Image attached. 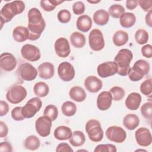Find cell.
Here are the masks:
<instances>
[{
  "instance_id": "cell-1",
  "label": "cell",
  "mask_w": 152,
  "mask_h": 152,
  "mask_svg": "<svg viewBox=\"0 0 152 152\" xmlns=\"http://www.w3.org/2000/svg\"><path fill=\"white\" fill-rule=\"evenodd\" d=\"M27 28L30 40H36L40 37L46 27L41 12L37 8H31L28 12Z\"/></svg>"
},
{
  "instance_id": "cell-2",
  "label": "cell",
  "mask_w": 152,
  "mask_h": 152,
  "mask_svg": "<svg viewBox=\"0 0 152 152\" xmlns=\"http://www.w3.org/2000/svg\"><path fill=\"white\" fill-rule=\"evenodd\" d=\"M25 4L22 1H14L5 4L0 11V19L4 23H8L17 15L22 13L25 10Z\"/></svg>"
},
{
  "instance_id": "cell-3",
  "label": "cell",
  "mask_w": 152,
  "mask_h": 152,
  "mask_svg": "<svg viewBox=\"0 0 152 152\" xmlns=\"http://www.w3.org/2000/svg\"><path fill=\"white\" fill-rule=\"evenodd\" d=\"M133 58L132 52L128 49H121L114 58V62L118 66L117 74L126 76L130 70V63Z\"/></svg>"
},
{
  "instance_id": "cell-4",
  "label": "cell",
  "mask_w": 152,
  "mask_h": 152,
  "mask_svg": "<svg viewBox=\"0 0 152 152\" xmlns=\"http://www.w3.org/2000/svg\"><path fill=\"white\" fill-rule=\"evenodd\" d=\"M149 70V63L144 59H139L133 65V66L130 68L128 75L130 80L138 81L141 80L144 75H147Z\"/></svg>"
},
{
  "instance_id": "cell-5",
  "label": "cell",
  "mask_w": 152,
  "mask_h": 152,
  "mask_svg": "<svg viewBox=\"0 0 152 152\" xmlns=\"http://www.w3.org/2000/svg\"><path fill=\"white\" fill-rule=\"evenodd\" d=\"M86 131L89 139L93 142H100L103 138V130L100 122L96 119H90L86 124Z\"/></svg>"
},
{
  "instance_id": "cell-6",
  "label": "cell",
  "mask_w": 152,
  "mask_h": 152,
  "mask_svg": "<svg viewBox=\"0 0 152 152\" xmlns=\"http://www.w3.org/2000/svg\"><path fill=\"white\" fill-rule=\"evenodd\" d=\"M26 89L20 84L12 86L6 93L7 100L12 104L21 103L27 97Z\"/></svg>"
},
{
  "instance_id": "cell-7",
  "label": "cell",
  "mask_w": 152,
  "mask_h": 152,
  "mask_svg": "<svg viewBox=\"0 0 152 152\" xmlns=\"http://www.w3.org/2000/svg\"><path fill=\"white\" fill-rule=\"evenodd\" d=\"M42 106V100L38 97H33L22 107V114L25 118H31L40 110Z\"/></svg>"
},
{
  "instance_id": "cell-8",
  "label": "cell",
  "mask_w": 152,
  "mask_h": 152,
  "mask_svg": "<svg viewBox=\"0 0 152 152\" xmlns=\"http://www.w3.org/2000/svg\"><path fill=\"white\" fill-rule=\"evenodd\" d=\"M88 43L90 48L94 51L102 50L105 45L102 32L97 28L91 30L88 35Z\"/></svg>"
},
{
  "instance_id": "cell-9",
  "label": "cell",
  "mask_w": 152,
  "mask_h": 152,
  "mask_svg": "<svg viewBox=\"0 0 152 152\" xmlns=\"http://www.w3.org/2000/svg\"><path fill=\"white\" fill-rule=\"evenodd\" d=\"M17 74L21 80L31 81L36 78L37 71L31 64L26 62L21 64L18 68Z\"/></svg>"
},
{
  "instance_id": "cell-10",
  "label": "cell",
  "mask_w": 152,
  "mask_h": 152,
  "mask_svg": "<svg viewBox=\"0 0 152 152\" xmlns=\"http://www.w3.org/2000/svg\"><path fill=\"white\" fill-rule=\"evenodd\" d=\"M52 121L46 116L38 118L35 122V128L37 134L42 137H48L50 133L52 127Z\"/></svg>"
},
{
  "instance_id": "cell-11",
  "label": "cell",
  "mask_w": 152,
  "mask_h": 152,
  "mask_svg": "<svg viewBox=\"0 0 152 152\" xmlns=\"http://www.w3.org/2000/svg\"><path fill=\"white\" fill-rule=\"evenodd\" d=\"M105 134L108 140L116 143H122L126 138L125 131L122 127L115 125L109 127L106 129Z\"/></svg>"
},
{
  "instance_id": "cell-12",
  "label": "cell",
  "mask_w": 152,
  "mask_h": 152,
  "mask_svg": "<svg viewBox=\"0 0 152 152\" xmlns=\"http://www.w3.org/2000/svg\"><path fill=\"white\" fill-rule=\"evenodd\" d=\"M21 55L24 59L30 62L37 61L41 57L39 49L31 44H26L22 46Z\"/></svg>"
},
{
  "instance_id": "cell-13",
  "label": "cell",
  "mask_w": 152,
  "mask_h": 152,
  "mask_svg": "<svg viewBox=\"0 0 152 152\" xmlns=\"http://www.w3.org/2000/svg\"><path fill=\"white\" fill-rule=\"evenodd\" d=\"M59 77L64 81L68 82L73 80L75 77V69L71 64L65 61L61 62L58 67Z\"/></svg>"
},
{
  "instance_id": "cell-14",
  "label": "cell",
  "mask_w": 152,
  "mask_h": 152,
  "mask_svg": "<svg viewBox=\"0 0 152 152\" xmlns=\"http://www.w3.org/2000/svg\"><path fill=\"white\" fill-rule=\"evenodd\" d=\"M97 71L100 77L107 78L117 74L118 66L114 61H107L99 64Z\"/></svg>"
},
{
  "instance_id": "cell-15",
  "label": "cell",
  "mask_w": 152,
  "mask_h": 152,
  "mask_svg": "<svg viewBox=\"0 0 152 152\" xmlns=\"http://www.w3.org/2000/svg\"><path fill=\"white\" fill-rule=\"evenodd\" d=\"M137 144L141 147H148L152 142V137L150 130L145 127L138 128L135 132Z\"/></svg>"
},
{
  "instance_id": "cell-16",
  "label": "cell",
  "mask_w": 152,
  "mask_h": 152,
  "mask_svg": "<svg viewBox=\"0 0 152 152\" xmlns=\"http://www.w3.org/2000/svg\"><path fill=\"white\" fill-rule=\"evenodd\" d=\"M54 49L56 54L61 58H66L71 52L68 40L65 37H59L55 42Z\"/></svg>"
},
{
  "instance_id": "cell-17",
  "label": "cell",
  "mask_w": 152,
  "mask_h": 152,
  "mask_svg": "<svg viewBox=\"0 0 152 152\" xmlns=\"http://www.w3.org/2000/svg\"><path fill=\"white\" fill-rule=\"evenodd\" d=\"M17 66V60L11 53L4 52L0 56L1 68L6 72L12 71Z\"/></svg>"
},
{
  "instance_id": "cell-18",
  "label": "cell",
  "mask_w": 152,
  "mask_h": 152,
  "mask_svg": "<svg viewBox=\"0 0 152 152\" xmlns=\"http://www.w3.org/2000/svg\"><path fill=\"white\" fill-rule=\"evenodd\" d=\"M112 102V96L109 91H103L97 96L96 104L100 110H106L109 109Z\"/></svg>"
},
{
  "instance_id": "cell-19",
  "label": "cell",
  "mask_w": 152,
  "mask_h": 152,
  "mask_svg": "<svg viewBox=\"0 0 152 152\" xmlns=\"http://www.w3.org/2000/svg\"><path fill=\"white\" fill-rule=\"evenodd\" d=\"M84 87L90 93H97L103 87L102 81L94 75L88 76L84 80Z\"/></svg>"
},
{
  "instance_id": "cell-20",
  "label": "cell",
  "mask_w": 152,
  "mask_h": 152,
  "mask_svg": "<svg viewBox=\"0 0 152 152\" xmlns=\"http://www.w3.org/2000/svg\"><path fill=\"white\" fill-rule=\"evenodd\" d=\"M39 76L44 80H48L52 78L55 74L53 65L49 62L42 63L38 66Z\"/></svg>"
},
{
  "instance_id": "cell-21",
  "label": "cell",
  "mask_w": 152,
  "mask_h": 152,
  "mask_svg": "<svg viewBox=\"0 0 152 152\" xmlns=\"http://www.w3.org/2000/svg\"><path fill=\"white\" fill-rule=\"evenodd\" d=\"M141 102V95L138 93L132 92L127 96L125 101V104L128 109L131 110H136L139 108Z\"/></svg>"
},
{
  "instance_id": "cell-22",
  "label": "cell",
  "mask_w": 152,
  "mask_h": 152,
  "mask_svg": "<svg viewBox=\"0 0 152 152\" xmlns=\"http://www.w3.org/2000/svg\"><path fill=\"white\" fill-rule=\"evenodd\" d=\"M12 37L17 42H23L28 39L29 31L27 27L18 26L15 27L12 31Z\"/></svg>"
},
{
  "instance_id": "cell-23",
  "label": "cell",
  "mask_w": 152,
  "mask_h": 152,
  "mask_svg": "<svg viewBox=\"0 0 152 152\" xmlns=\"http://www.w3.org/2000/svg\"><path fill=\"white\" fill-rule=\"evenodd\" d=\"M77 28L82 32L88 31L92 26L91 18L87 15H82L80 16L77 20Z\"/></svg>"
},
{
  "instance_id": "cell-24",
  "label": "cell",
  "mask_w": 152,
  "mask_h": 152,
  "mask_svg": "<svg viewBox=\"0 0 152 152\" xmlns=\"http://www.w3.org/2000/svg\"><path fill=\"white\" fill-rule=\"evenodd\" d=\"M71 129L66 126L61 125L55 128L54 130V137L58 140H69L72 135Z\"/></svg>"
},
{
  "instance_id": "cell-25",
  "label": "cell",
  "mask_w": 152,
  "mask_h": 152,
  "mask_svg": "<svg viewBox=\"0 0 152 152\" xmlns=\"http://www.w3.org/2000/svg\"><path fill=\"white\" fill-rule=\"evenodd\" d=\"M69 96L72 100L77 102L84 101L87 97L85 90L80 86L72 87L69 91Z\"/></svg>"
},
{
  "instance_id": "cell-26",
  "label": "cell",
  "mask_w": 152,
  "mask_h": 152,
  "mask_svg": "<svg viewBox=\"0 0 152 152\" xmlns=\"http://www.w3.org/2000/svg\"><path fill=\"white\" fill-rule=\"evenodd\" d=\"M140 119L135 114L129 113L126 115L123 119V125L128 130H134L138 127Z\"/></svg>"
},
{
  "instance_id": "cell-27",
  "label": "cell",
  "mask_w": 152,
  "mask_h": 152,
  "mask_svg": "<svg viewBox=\"0 0 152 152\" xmlns=\"http://www.w3.org/2000/svg\"><path fill=\"white\" fill-rule=\"evenodd\" d=\"M93 19L95 24L99 26H104L109 21V14L104 10H98L94 13Z\"/></svg>"
},
{
  "instance_id": "cell-28",
  "label": "cell",
  "mask_w": 152,
  "mask_h": 152,
  "mask_svg": "<svg viewBox=\"0 0 152 152\" xmlns=\"http://www.w3.org/2000/svg\"><path fill=\"white\" fill-rule=\"evenodd\" d=\"M70 42L75 48H81L84 46L86 39L84 35L78 31L73 32L70 36Z\"/></svg>"
},
{
  "instance_id": "cell-29",
  "label": "cell",
  "mask_w": 152,
  "mask_h": 152,
  "mask_svg": "<svg viewBox=\"0 0 152 152\" xmlns=\"http://www.w3.org/2000/svg\"><path fill=\"white\" fill-rule=\"evenodd\" d=\"M136 21V17L132 12H124L120 17L119 23L124 28H130L132 27Z\"/></svg>"
},
{
  "instance_id": "cell-30",
  "label": "cell",
  "mask_w": 152,
  "mask_h": 152,
  "mask_svg": "<svg viewBox=\"0 0 152 152\" xmlns=\"http://www.w3.org/2000/svg\"><path fill=\"white\" fill-rule=\"evenodd\" d=\"M129 39L128 34L124 30L116 31L112 38L113 44L116 46H122L125 45Z\"/></svg>"
},
{
  "instance_id": "cell-31",
  "label": "cell",
  "mask_w": 152,
  "mask_h": 152,
  "mask_svg": "<svg viewBox=\"0 0 152 152\" xmlns=\"http://www.w3.org/2000/svg\"><path fill=\"white\" fill-rule=\"evenodd\" d=\"M86 141V137L84 133L80 131H75L72 132L71 138L69 139V143L73 147L82 146Z\"/></svg>"
},
{
  "instance_id": "cell-32",
  "label": "cell",
  "mask_w": 152,
  "mask_h": 152,
  "mask_svg": "<svg viewBox=\"0 0 152 152\" xmlns=\"http://www.w3.org/2000/svg\"><path fill=\"white\" fill-rule=\"evenodd\" d=\"M33 91L34 94L38 97H44L49 94V87L45 82H37L34 85Z\"/></svg>"
},
{
  "instance_id": "cell-33",
  "label": "cell",
  "mask_w": 152,
  "mask_h": 152,
  "mask_svg": "<svg viewBox=\"0 0 152 152\" xmlns=\"http://www.w3.org/2000/svg\"><path fill=\"white\" fill-rule=\"evenodd\" d=\"M40 145V140L35 135L27 137L24 141V146L26 149L34 151L37 150Z\"/></svg>"
},
{
  "instance_id": "cell-34",
  "label": "cell",
  "mask_w": 152,
  "mask_h": 152,
  "mask_svg": "<svg viewBox=\"0 0 152 152\" xmlns=\"http://www.w3.org/2000/svg\"><path fill=\"white\" fill-rule=\"evenodd\" d=\"M62 113L66 116H72L77 112L76 104L71 101H66L63 103L61 106Z\"/></svg>"
},
{
  "instance_id": "cell-35",
  "label": "cell",
  "mask_w": 152,
  "mask_h": 152,
  "mask_svg": "<svg viewBox=\"0 0 152 152\" xmlns=\"http://www.w3.org/2000/svg\"><path fill=\"white\" fill-rule=\"evenodd\" d=\"M62 2L64 1L58 0H42L40 1V7L44 11L49 12L54 10L56 6Z\"/></svg>"
},
{
  "instance_id": "cell-36",
  "label": "cell",
  "mask_w": 152,
  "mask_h": 152,
  "mask_svg": "<svg viewBox=\"0 0 152 152\" xmlns=\"http://www.w3.org/2000/svg\"><path fill=\"white\" fill-rule=\"evenodd\" d=\"M125 12V8L124 7L119 4H113L112 5L109 10H108V14L109 15L112 17L115 18H119L122 15V14Z\"/></svg>"
},
{
  "instance_id": "cell-37",
  "label": "cell",
  "mask_w": 152,
  "mask_h": 152,
  "mask_svg": "<svg viewBox=\"0 0 152 152\" xmlns=\"http://www.w3.org/2000/svg\"><path fill=\"white\" fill-rule=\"evenodd\" d=\"M148 34L144 29H138L135 33V39L136 42L139 45H144L148 40Z\"/></svg>"
},
{
  "instance_id": "cell-38",
  "label": "cell",
  "mask_w": 152,
  "mask_h": 152,
  "mask_svg": "<svg viewBox=\"0 0 152 152\" xmlns=\"http://www.w3.org/2000/svg\"><path fill=\"white\" fill-rule=\"evenodd\" d=\"M43 115L49 117L52 121H55L58 116V110L57 107L53 104L48 105L43 111Z\"/></svg>"
},
{
  "instance_id": "cell-39",
  "label": "cell",
  "mask_w": 152,
  "mask_h": 152,
  "mask_svg": "<svg viewBox=\"0 0 152 152\" xmlns=\"http://www.w3.org/2000/svg\"><path fill=\"white\" fill-rule=\"evenodd\" d=\"M110 94L112 96V100L114 101H119L122 100L125 94L124 88L119 86H114L110 89Z\"/></svg>"
},
{
  "instance_id": "cell-40",
  "label": "cell",
  "mask_w": 152,
  "mask_h": 152,
  "mask_svg": "<svg viewBox=\"0 0 152 152\" xmlns=\"http://www.w3.org/2000/svg\"><path fill=\"white\" fill-rule=\"evenodd\" d=\"M140 112L141 115L145 118L150 121L152 119V103L151 102L144 103L141 108Z\"/></svg>"
},
{
  "instance_id": "cell-41",
  "label": "cell",
  "mask_w": 152,
  "mask_h": 152,
  "mask_svg": "<svg viewBox=\"0 0 152 152\" xmlns=\"http://www.w3.org/2000/svg\"><path fill=\"white\" fill-rule=\"evenodd\" d=\"M116 146L112 144H99L94 150V152H116Z\"/></svg>"
},
{
  "instance_id": "cell-42",
  "label": "cell",
  "mask_w": 152,
  "mask_h": 152,
  "mask_svg": "<svg viewBox=\"0 0 152 152\" xmlns=\"http://www.w3.org/2000/svg\"><path fill=\"white\" fill-rule=\"evenodd\" d=\"M140 91L145 96H150L151 94V79L149 78L143 81L140 86Z\"/></svg>"
},
{
  "instance_id": "cell-43",
  "label": "cell",
  "mask_w": 152,
  "mask_h": 152,
  "mask_svg": "<svg viewBox=\"0 0 152 152\" xmlns=\"http://www.w3.org/2000/svg\"><path fill=\"white\" fill-rule=\"evenodd\" d=\"M57 17L61 23H68L71 18V14L68 10L64 9L58 12Z\"/></svg>"
},
{
  "instance_id": "cell-44",
  "label": "cell",
  "mask_w": 152,
  "mask_h": 152,
  "mask_svg": "<svg viewBox=\"0 0 152 152\" xmlns=\"http://www.w3.org/2000/svg\"><path fill=\"white\" fill-rule=\"evenodd\" d=\"M11 117L12 119L17 121H23L25 119L22 114V107L17 106L11 110Z\"/></svg>"
},
{
  "instance_id": "cell-45",
  "label": "cell",
  "mask_w": 152,
  "mask_h": 152,
  "mask_svg": "<svg viewBox=\"0 0 152 152\" xmlns=\"http://www.w3.org/2000/svg\"><path fill=\"white\" fill-rule=\"evenodd\" d=\"M72 11L75 15H81L85 11V5L81 1L75 2L72 5Z\"/></svg>"
},
{
  "instance_id": "cell-46",
  "label": "cell",
  "mask_w": 152,
  "mask_h": 152,
  "mask_svg": "<svg viewBox=\"0 0 152 152\" xmlns=\"http://www.w3.org/2000/svg\"><path fill=\"white\" fill-rule=\"evenodd\" d=\"M138 5L140 7L146 12H148L149 11L151 10L152 8V1L151 0H140L138 1Z\"/></svg>"
},
{
  "instance_id": "cell-47",
  "label": "cell",
  "mask_w": 152,
  "mask_h": 152,
  "mask_svg": "<svg viewBox=\"0 0 152 152\" xmlns=\"http://www.w3.org/2000/svg\"><path fill=\"white\" fill-rule=\"evenodd\" d=\"M141 53L143 56L147 58H151L152 56V46L150 44L144 45L141 48Z\"/></svg>"
},
{
  "instance_id": "cell-48",
  "label": "cell",
  "mask_w": 152,
  "mask_h": 152,
  "mask_svg": "<svg viewBox=\"0 0 152 152\" xmlns=\"http://www.w3.org/2000/svg\"><path fill=\"white\" fill-rule=\"evenodd\" d=\"M56 152H73L74 150L70 147V145L65 142H62L59 144L56 148Z\"/></svg>"
},
{
  "instance_id": "cell-49",
  "label": "cell",
  "mask_w": 152,
  "mask_h": 152,
  "mask_svg": "<svg viewBox=\"0 0 152 152\" xmlns=\"http://www.w3.org/2000/svg\"><path fill=\"white\" fill-rule=\"evenodd\" d=\"M9 111V106L8 103L4 101H0V116H3L7 114Z\"/></svg>"
},
{
  "instance_id": "cell-50",
  "label": "cell",
  "mask_w": 152,
  "mask_h": 152,
  "mask_svg": "<svg viewBox=\"0 0 152 152\" xmlns=\"http://www.w3.org/2000/svg\"><path fill=\"white\" fill-rule=\"evenodd\" d=\"M12 151V147L11 144L7 141H4L0 144V151L4 152H11Z\"/></svg>"
},
{
  "instance_id": "cell-51",
  "label": "cell",
  "mask_w": 152,
  "mask_h": 152,
  "mask_svg": "<svg viewBox=\"0 0 152 152\" xmlns=\"http://www.w3.org/2000/svg\"><path fill=\"white\" fill-rule=\"evenodd\" d=\"M8 133V128L7 125L3 121H0V137L4 138L7 137Z\"/></svg>"
},
{
  "instance_id": "cell-52",
  "label": "cell",
  "mask_w": 152,
  "mask_h": 152,
  "mask_svg": "<svg viewBox=\"0 0 152 152\" xmlns=\"http://www.w3.org/2000/svg\"><path fill=\"white\" fill-rule=\"evenodd\" d=\"M138 1L137 0H127L126 1V7L129 10H134L138 5Z\"/></svg>"
},
{
  "instance_id": "cell-53",
  "label": "cell",
  "mask_w": 152,
  "mask_h": 152,
  "mask_svg": "<svg viewBox=\"0 0 152 152\" xmlns=\"http://www.w3.org/2000/svg\"><path fill=\"white\" fill-rule=\"evenodd\" d=\"M151 15H152V10H150L148 12H147V14H146L145 17V21L146 24L150 27L152 26Z\"/></svg>"
},
{
  "instance_id": "cell-54",
  "label": "cell",
  "mask_w": 152,
  "mask_h": 152,
  "mask_svg": "<svg viewBox=\"0 0 152 152\" xmlns=\"http://www.w3.org/2000/svg\"><path fill=\"white\" fill-rule=\"evenodd\" d=\"M88 2L91 3V4H97L100 2V1H87Z\"/></svg>"
},
{
  "instance_id": "cell-55",
  "label": "cell",
  "mask_w": 152,
  "mask_h": 152,
  "mask_svg": "<svg viewBox=\"0 0 152 152\" xmlns=\"http://www.w3.org/2000/svg\"><path fill=\"white\" fill-rule=\"evenodd\" d=\"M136 151H147L145 150H136Z\"/></svg>"
}]
</instances>
